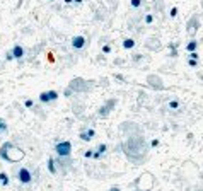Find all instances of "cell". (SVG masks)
I'll use <instances>...</instances> for the list:
<instances>
[{
    "label": "cell",
    "instance_id": "obj_1",
    "mask_svg": "<svg viewBox=\"0 0 203 191\" xmlns=\"http://www.w3.org/2000/svg\"><path fill=\"white\" fill-rule=\"evenodd\" d=\"M125 150L132 161H142L143 155L147 154V145H145L142 137H135L125 143Z\"/></svg>",
    "mask_w": 203,
    "mask_h": 191
},
{
    "label": "cell",
    "instance_id": "obj_2",
    "mask_svg": "<svg viewBox=\"0 0 203 191\" xmlns=\"http://www.w3.org/2000/svg\"><path fill=\"white\" fill-rule=\"evenodd\" d=\"M0 157L7 162H17L24 157V152L20 150V149H17L14 143L5 142V143L0 147Z\"/></svg>",
    "mask_w": 203,
    "mask_h": 191
},
{
    "label": "cell",
    "instance_id": "obj_3",
    "mask_svg": "<svg viewBox=\"0 0 203 191\" xmlns=\"http://www.w3.org/2000/svg\"><path fill=\"white\" fill-rule=\"evenodd\" d=\"M55 152L60 159H67L72 155V142L68 140H63V142H58L55 145Z\"/></svg>",
    "mask_w": 203,
    "mask_h": 191
},
{
    "label": "cell",
    "instance_id": "obj_4",
    "mask_svg": "<svg viewBox=\"0 0 203 191\" xmlns=\"http://www.w3.org/2000/svg\"><path fill=\"white\" fill-rule=\"evenodd\" d=\"M16 176H17V181L22 183V184H31V183H32V178H34L32 172H31L27 167H19Z\"/></svg>",
    "mask_w": 203,
    "mask_h": 191
},
{
    "label": "cell",
    "instance_id": "obj_5",
    "mask_svg": "<svg viewBox=\"0 0 203 191\" xmlns=\"http://www.w3.org/2000/svg\"><path fill=\"white\" fill-rule=\"evenodd\" d=\"M60 97L58 96V92L56 91H43L39 94V101L43 104H48V102H53V101H56Z\"/></svg>",
    "mask_w": 203,
    "mask_h": 191
},
{
    "label": "cell",
    "instance_id": "obj_6",
    "mask_svg": "<svg viewBox=\"0 0 203 191\" xmlns=\"http://www.w3.org/2000/svg\"><path fill=\"white\" fill-rule=\"evenodd\" d=\"M85 43H87V41H85L84 36H73V38H72V48H73V50H82V48L85 46Z\"/></svg>",
    "mask_w": 203,
    "mask_h": 191
},
{
    "label": "cell",
    "instance_id": "obj_7",
    "mask_svg": "<svg viewBox=\"0 0 203 191\" xmlns=\"http://www.w3.org/2000/svg\"><path fill=\"white\" fill-rule=\"evenodd\" d=\"M79 137H80V140H82V142H91L92 138L96 137V131L92 130V128H89V130L82 131V133L79 135Z\"/></svg>",
    "mask_w": 203,
    "mask_h": 191
},
{
    "label": "cell",
    "instance_id": "obj_8",
    "mask_svg": "<svg viewBox=\"0 0 203 191\" xmlns=\"http://www.w3.org/2000/svg\"><path fill=\"white\" fill-rule=\"evenodd\" d=\"M10 51H12L14 58H22V56H24V53H26V50H24L20 44H16V46H14V48H12Z\"/></svg>",
    "mask_w": 203,
    "mask_h": 191
},
{
    "label": "cell",
    "instance_id": "obj_9",
    "mask_svg": "<svg viewBox=\"0 0 203 191\" xmlns=\"http://www.w3.org/2000/svg\"><path fill=\"white\" fill-rule=\"evenodd\" d=\"M46 167H48V171H50L53 176L58 172V169H56V162H55V159H51V157L48 159V162H46Z\"/></svg>",
    "mask_w": 203,
    "mask_h": 191
},
{
    "label": "cell",
    "instance_id": "obj_10",
    "mask_svg": "<svg viewBox=\"0 0 203 191\" xmlns=\"http://www.w3.org/2000/svg\"><path fill=\"white\" fill-rule=\"evenodd\" d=\"M123 48H125V50H133V48H135V39L126 38V39L123 41Z\"/></svg>",
    "mask_w": 203,
    "mask_h": 191
},
{
    "label": "cell",
    "instance_id": "obj_11",
    "mask_svg": "<svg viewBox=\"0 0 203 191\" xmlns=\"http://www.w3.org/2000/svg\"><path fill=\"white\" fill-rule=\"evenodd\" d=\"M196 48H198V41L196 39H191L186 44V51H190V53H191V51H196Z\"/></svg>",
    "mask_w": 203,
    "mask_h": 191
},
{
    "label": "cell",
    "instance_id": "obj_12",
    "mask_svg": "<svg viewBox=\"0 0 203 191\" xmlns=\"http://www.w3.org/2000/svg\"><path fill=\"white\" fill-rule=\"evenodd\" d=\"M9 183H10V179H9V176H7V172H0V184L2 186H9Z\"/></svg>",
    "mask_w": 203,
    "mask_h": 191
},
{
    "label": "cell",
    "instance_id": "obj_13",
    "mask_svg": "<svg viewBox=\"0 0 203 191\" xmlns=\"http://www.w3.org/2000/svg\"><path fill=\"white\" fill-rule=\"evenodd\" d=\"M179 106H181V102L178 99H173V101H169V109H179Z\"/></svg>",
    "mask_w": 203,
    "mask_h": 191
},
{
    "label": "cell",
    "instance_id": "obj_14",
    "mask_svg": "<svg viewBox=\"0 0 203 191\" xmlns=\"http://www.w3.org/2000/svg\"><path fill=\"white\" fill-rule=\"evenodd\" d=\"M7 130H9V125H7V121L0 118V135H2V133H5Z\"/></svg>",
    "mask_w": 203,
    "mask_h": 191
},
{
    "label": "cell",
    "instance_id": "obj_15",
    "mask_svg": "<svg viewBox=\"0 0 203 191\" xmlns=\"http://www.w3.org/2000/svg\"><path fill=\"white\" fill-rule=\"evenodd\" d=\"M106 150H108V145H106V143H101V145L97 147V152H99L101 155H104V154H106Z\"/></svg>",
    "mask_w": 203,
    "mask_h": 191
},
{
    "label": "cell",
    "instance_id": "obj_16",
    "mask_svg": "<svg viewBox=\"0 0 203 191\" xmlns=\"http://www.w3.org/2000/svg\"><path fill=\"white\" fill-rule=\"evenodd\" d=\"M24 106H26L27 109H32V106H34V101H32V99H26V101H24Z\"/></svg>",
    "mask_w": 203,
    "mask_h": 191
},
{
    "label": "cell",
    "instance_id": "obj_17",
    "mask_svg": "<svg viewBox=\"0 0 203 191\" xmlns=\"http://www.w3.org/2000/svg\"><path fill=\"white\" fill-rule=\"evenodd\" d=\"M154 22V16L152 14H145V24H152Z\"/></svg>",
    "mask_w": 203,
    "mask_h": 191
},
{
    "label": "cell",
    "instance_id": "obj_18",
    "mask_svg": "<svg viewBox=\"0 0 203 191\" xmlns=\"http://www.w3.org/2000/svg\"><path fill=\"white\" fill-rule=\"evenodd\" d=\"M190 60H200L198 51H191V53H190Z\"/></svg>",
    "mask_w": 203,
    "mask_h": 191
},
{
    "label": "cell",
    "instance_id": "obj_19",
    "mask_svg": "<svg viewBox=\"0 0 203 191\" xmlns=\"http://www.w3.org/2000/svg\"><path fill=\"white\" fill-rule=\"evenodd\" d=\"M142 5V0H132V7L133 9H138Z\"/></svg>",
    "mask_w": 203,
    "mask_h": 191
},
{
    "label": "cell",
    "instance_id": "obj_20",
    "mask_svg": "<svg viewBox=\"0 0 203 191\" xmlns=\"http://www.w3.org/2000/svg\"><path fill=\"white\" fill-rule=\"evenodd\" d=\"M92 155H94V150H85L84 152V157H85V159H92Z\"/></svg>",
    "mask_w": 203,
    "mask_h": 191
},
{
    "label": "cell",
    "instance_id": "obj_21",
    "mask_svg": "<svg viewBox=\"0 0 203 191\" xmlns=\"http://www.w3.org/2000/svg\"><path fill=\"white\" fill-rule=\"evenodd\" d=\"M102 53L109 55V53H111V44H104V46H102Z\"/></svg>",
    "mask_w": 203,
    "mask_h": 191
},
{
    "label": "cell",
    "instance_id": "obj_22",
    "mask_svg": "<svg viewBox=\"0 0 203 191\" xmlns=\"http://www.w3.org/2000/svg\"><path fill=\"white\" fill-rule=\"evenodd\" d=\"M169 16H171V17H173V19H174V17L178 16V9H176V7H173V9L169 10Z\"/></svg>",
    "mask_w": 203,
    "mask_h": 191
},
{
    "label": "cell",
    "instance_id": "obj_23",
    "mask_svg": "<svg viewBox=\"0 0 203 191\" xmlns=\"http://www.w3.org/2000/svg\"><path fill=\"white\" fill-rule=\"evenodd\" d=\"M5 60H16V58H14V55H12V51H7V55H5Z\"/></svg>",
    "mask_w": 203,
    "mask_h": 191
},
{
    "label": "cell",
    "instance_id": "obj_24",
    "mask_svg": "<svg viewBox=\"0 0 203 191\" xmlns=\"http://www.w3.org/2000/svg\"><path fill=\"white\" fill-rule=\"evenodd\" d=\"M190 67H198V60H190Z\"/></svg>",
    "mask_w": 203,
    "mask_h": 191
},
{
    "label": "cell",
    "instance_id": "obj_25",
    "mask_svg": "<svg viewBox=\"0 0 203 191\" xmlns=\"http://www.w3.org/2000/svg\"><path fill=\"white\" fill-rule=\"evenodd\" d=\"M102 155L101 154H99V152H94V155H92V159H96V161H97V159H101Z\"/></svg>",
    "mask_w": 203,
    "mask_h": 191
},
{
    "label": "cell",
    "instance_id": "obj_26",
    "mask_svg": "<svg viewBox=\"0 0 203 191\" xmlns=\"http://www.w3.org/2000/svg\"><path fill=\"white\" fill-rule=\"evenodd\" d=\"M159 143H161V142L157 140V138H154V140H152V143H150V145H152V147H157Z\"/></svg>",
    "mask_w": 203,
    "mask_h": 191
},
{
    "label": "cell",
    "instance_id": "obj_27",
    "mask_svg": "<svg viewBox=\"0 0 203 191\" xmlns=\"http://www.w3.org/2000/svg\"><path fill=\"white\" fill-rule=\"evenodd\" d=\"M109 191H121L118 186H113V188H109Z\"/></svg>",
    "mask_w": 203,
    "mask_h": 191
},
{
    "label": "cell",
    "instance_id": "obj_28",
    "mask_svg": "<svg viewBox=\"0 0 203 191\" xmlns=\"http://www.w3.org/2000/svg\"><path fill=\"white\" fill-rule=\"evenodd\" d=\"M63 2H65L67 5H70V4H72V2H73V0H63Z\"/></svg>",
    "mask_w": 203,
    "mask_h": 191
},
{
    "label": "cell",
    "instance_id": "obj_29",
    "mask_svg": "<svg viewBox=\"0 0 203 191\" xmlns=\"http://www.w3.org/2000/svg\"><path fill=\"white\" fill-rule=\"evenodd\" d=\"M73 2H77V4H82V0H73Z\"/></svg>",
    "mask_w": 203,
    "mask_h": 191
},
{
    "label": "cell",
    "instance_id": "obj_30",
    "mask_svg": "<svg viewBox=\"0 0 203 191\" xmlns=\"http://www.w3.org/2000/svg\"><path fill=\"white\" fill-rule=\"evenodd\" d=\"M50 2H55V0H50Z\"/></svg>",
    "mask_w": 203,
    "mask_h": 191
},
{
    "label": "cell",
    "instance_id": "obj_31",
    "mask_svg": "<svg viewBox=\"0 0 203 191\" xmlns=\"http://www.w3.org/2000/svg\"><path fill=\"white\" fill-rule=\"evenodd\" d=\"M135 191H138V190H135Z\"/></svg>",
    "mask_w": 203,
    "mask_h": 191
},
{
    "label": "cell",
    "instance_id": "obj_32",
    "mask_svg": "<svg viewBox=\"0 0 203 191\" xmlns=\"http://www.w3.org/2000/svg\"><path fill=\"white\" fill-rule=\"evenodd\" d=\"M147 191H149V190H147Z\"/></svg>",
    "mask_w": 203,
    "mask_h": 191
}]
</instances>
